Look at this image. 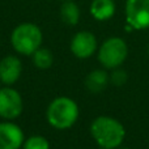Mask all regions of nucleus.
<instances>
[{"label": "nucleus", "instance_id": "f257e3e1", "mask_svg": "<svg viewBox=\"0 0 149 149\" xmlns=\"http://www.w3.org/2000/svg\"><path fill=\"white\" fill-rule=\"evenodd\" d=\"M90 134L102 149H116L122 144L126 131L122 123L111 116H98L90 126Z\"/></svg>", "mask_w": 149, "mask_h": 149}, {"label": "nucleus", "instance_id": "f03ea898", "mask_svg": "<svg viewBox=\"0 0 149 149\" xmlns=\"http://www.w3.org/2000/svg\"><path fill=\"white\" fill-rule=\"evenodd\" d=\"M46 118L56 130L71 128L79 118V106L70 97H56L47 107Z\"/></svg>", "mask_w": 149, "mask_h": 149}, {"label": "nucleus", "instance_id": "7ed1b4c3", "mask_svg": "<svg viewBox=\"0 0 149 149\" xmlns=\"http://www.w3.org/2000/svg\"><path fill=\"white\" fill-rule=\"evenodd\" d=\"M43 36L36 24L24 22L13 29L10 34V43L13 49L21 55H33L41 47Z\"/></svg>", "mask_w": 149, "mask_h": 149}, {"label": "nucleus", "instance_id": "20e7f679", "mask_svg": "<svg viewBox=\"0 0 149 149\" xmlns=\"http://www.w3.org/2000/svg\"><path fill=\"white\" fill-rule=\"evenodd\" d=\"M128 47L122 38L113 37L101 45L98 50V60L107 70H115L126 60Z\"/></svg>", "mask_w": 149, "mask_h": 149}, {"label": "nucleus", "instance_id": "39448f33", "mask_svg": "<svg viewBox=\"0 0 149 149\" xmlns=\"http://www.w3.org/2000/svg\"><path fill=\"white\" fill-rule=\"evenodd\" d=\"M126 18L131 29L149 28V0H127Z\"/></svg>", "mask_w": 149, "mask_h": 149}, {"label": "nucleus", "instance_id": "423d86ee", "mask_svg": "<svg viewBox=\"0 0 149 149\" xmlns=\"http://www.w3.org/2000/svg\"><path fill=\"white\" fill-rule=\"evenodd\" d=\"M24 109L21 94L16 89L5 86L0 89V116L4 119H16Z\"/></svg>", "mask_w": 149, "mask_h": 149}, {"label": "nucleus", "instance_id": "0eeeda50", "mask_svg": "<svg viewBox=\"0 0 149 149\" xmlns=\"http://www.w3.org/2000/svg\"><path fill=\"white\" fill-rule=\"evenodd\" d=\"M97 50V39L90 31H79L71 41V51L79 59H88Z\"/></svg>", "mask_w": 149, "mask_h": 149}, {"label": "nucleus", "instance_id": "6e6552de", "mask_svg": "<svg viewBox=\"0 0 149 149\" xmlns=\"http://www.w3.org/2000/svg\"><path fill=\"white\" fill-rule=\"evenodd\" d=\"M24 141V132L17 124L12 122L0 123V149H20Z\"/></svg>", "mask_w": 149, "mask_h": 149}, {"label": "nucleus", "instance_id": "1a4fd4ad", "mask_svg": "<svg viewBox=\"0 0 149 149\" xmlns=\"http://www.w3.org/2000/svg\"><path fill=\"white\" fill-rule=\"evenodd\" d=\"M22 63L15 55H8L0 60V81L5 85H13L21 76Z\"/></svg>", "mask_w": 149, "mask_h": 149}, {"label": "nucleus", "instance_id": "9d476101", "mask_svg": "<svg viewBox=\"0 0 149 149\" xmlns=\"http://www.w3.org/2000/svg\"><path fill=\"white\" fill-rule=\"evenodd\" d=\"M115 12V4L113 0H93L90 4V13L98 21H106L111 18Z\"/></svg>", "mask_w": 149, "mask_h": 149}, {"label": "nucleus", "instance_id": "9b49d317", "mask_svg": "<svg viewBox=\"0 0 149 149\" xmlns=\"http://www.w3.org/2000/svg\"><path fill=\"white\" fill-rule=\"evenodd\" d=\"M109 74L103 70H94L92 71L85 79V86L92 93H100L109 84Z\"/></svg>", "mask_w": 149, "mask_h": 149}, {"label": "nucleus", "instance_id": "f8f14e48", "mask_svg": "<svg viewBox=\"0 0 149 149\" xmlns=\"http://www.w3.org/2000/svg\"><path fill=\"white\" fill-rule=\"evenodd\" d=\"M60 16H62L63 22H65L67 25L74 26L79 24L80 9L76 3H73L72 0H68V1L63 3V5L60 7Z\"/></svg>", "mask_w": 149, "mask_h": 149}, {"label": "nucleus", "instance_id": "ddd939ff", "mask_svg": "<svg viewBox=\"0 0 149 149\" xmlns=\"http://www.w3.org/2000/svg\"><path fill=\"white\" fill-rule=\"evenodd\" d=\"M33 63L39 70H47V68H50L52 65V63H54V56H52L50 50L39 47L33 54Z\"/></svg>", "mask_w": 149, "mask_h": 149}, {"label": "nucleus", "instance_id": "4468645a", "mask_svg": "<svg viewBox=\"0 0 149 149\" xmlns=\"http://www.w3.org/2000/svg\"><path fill=\"white\" fill-rule=\"evenodd\" d=\"M24 149H50V143L46 137L34 135L26 139L22 144Z\"/></svg>", "mask_w": 149, "mask_h": 149}, {"label": "nucleus", "instance_id": "2eb2a0df", "mask_svg": "<svg viewBox=\"0 0 149 149\" xmlns=\"http://www.w3.org/2000/svg\"><path fill=\"white\" fill-rule=\"evenodd\" d=\"M110 80H111V82H113L114 85H116V86H122V85H123L124 82L127 81V73H126V71L116 70V68H115V71L111 73Z\"/></svg>", "mask_w": 149, "mask_h": 149}, {"label": "nucleus", "instance_id": "dca6fc26", "mask_svg": "<svg viewBox=\"0 0 149 149\" xmlns=\"http://www.w3.org/2000/svg\"><path fill=\"white\" fill-rule=\"evenodd\" d=\"M116 149H130V148H116Z\"/></svg>", "mask_w": 149, "mask_h": 149}, {"label": "nucleus", "instance_id": "f3484780", "mask_svg": "<svg viewBox=\"0 0 149 149\" xmlns=\"http://www.w3.org/2000/svg\"><path fill=\"white\" fill-rule=\"evenodd\" d=\"M148 54H149V47H148Z\"/></svg>", "mask_w": 149, "mask_h": 149}, {"label": "nucleus", "instance_id": "a211bd4d", "mask_svg": "<svg viewBox=\"0 0 149 149\" xmlns=\"http://www.w3.org/2000/svg\"><path fill=\"white\" fill-rule=\"evenodd\" d=\"M63 1H68V0H63Z\"/></svg>", "mask_w": 149, "mask_h": 149}]
</instances>
